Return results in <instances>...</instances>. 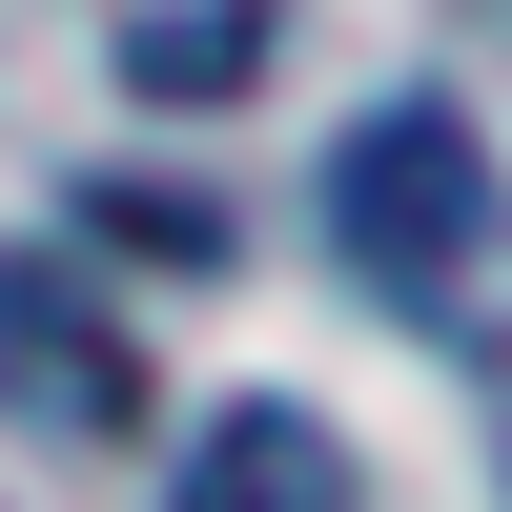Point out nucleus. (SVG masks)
<instances>
[{
    "label": "nucleus",
    "mask_w": 512,
    "mask_h": 512,
    "mask_svg": "<svg viewBox=\"0 0 512 512\" xmlns=\"http://www.w3.org/2000/svg\"><path fill=\"white\" fill-rule=\"evenodd\" d=\"M308 226H328V267L369 287V308H410V328H512L492 287H512V205H492V144L410 82V103H369L349 144H328V185H308Z\"/></svg>",
    "instance_id": "obj_1"
},
{
    "label": "nucleus",
    "mask_w": 512,
    "mask_h": 512,
    "mask_svg": "<svg viewBox=\"0 0 512 512\" xmlns=\"http://www.w3.org/2000/svg\"><path fill=\"white\" fill-rule=\"evenodd\" d=\"M0 410L62 431V451H123V431H144V328H123L82 267H41V246H0Z\"/></svg>",
    "instance_id": "obj_2"
},
{
    "label": "nucleus",
    "mask_w": 512,
    "mask_h": 512,
    "mask_svg": "<svg viewBox=\"0 0 512 512\" xmlns=\"http://www.w3.org/2000/svg\"><path fill=\"white\" fill-rule=\"evenodd\" d=\"M164 512H349V431L308 390H226L185 431V472H164Z\"/></svg>",
    "instance_id": "obj_3"
}]
</instances>
